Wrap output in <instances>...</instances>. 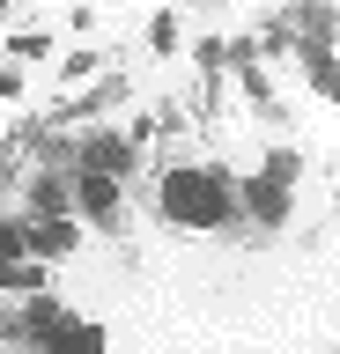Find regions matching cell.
<instances>
[{"label":"cell","instance_id":"6da1fadb","mask_svg":"<svg viewBox=\"0 0 340 354\" xmlns=\"http://www.w3.org/2000/svg\"><path fill=\"white\" fill-rule=\"evenodd\" d=\"M229 177L222 170H170L163 177V214L185 221V229H215V221L229 214Z\"/></svg>","mask_w":340,"mask_h":354},{"label":"cell","instance_id":"7a4b0ae2","mask_svg":"<svg viewBox=\"0 0 340 354\" xmlns=\"http://www.w3.org/2000/svg\"><path fill=\"white\" fill-rule=\"evenodd\" d=\"M289 170H296V162L281 155V162H267V170L251 177V207H259L267 221H281V207H289Z\"/></svg>","mask_w":340,"mask_h":354},{"label":"cell","instance_id":"3957f363","mask_svg":"<svg viewBox=\"0 0 340 354\" xmlns=\"http://www.w3.org/2000/svg\"><path fill=\"white\" fill-rule=\"evenodd\" d=\"M37 354H104V332H96V325H82V317H67L52 339H37Z\"/></svg>","mask_w":340,"mask_h":354},{"label":"cell","instance_id":"277c9868","mask_svg":"<svg viewBox=\"0 0 340 354\" xmlns=\"http://www.w3.org/2000/svg\"><path fill=\"white\" fill-rule=\"evenodd\" d=\"M82 207H89V214H111V207H118V185L104 170H89V177H82Z\"/></svg>","mask_w":340,"mask_h":354},{"label":"cell","instance_id":"5b68a950","mask_svg":"<svg viewBox=\"0 0 340 354\" xmlns=\"http://www.w3.org/2000/svg\"><path fill=\"white\" fill-rule=\"evenodd\" d=\"M311 88H318V96H340V66H333L325 44H311Z\"/></svg>","mask_w":340,"mask_h":354},{"label":"cell","instance_id":"8992f818","mask_svg":"<svg viewBox=\"0 0 340 354\" xmlns=\"http://www.w3.org/2000/svg\"><path fill=\"white\" fill-rule=\"evenodd\" d=\"M60 325H67V310H60V303H37V310H30V332H37V339H52Z\"/></svg>","mask_w":340,"mask_h":354},{"label":"cell","instance_id":"52a82bcc","mask_svg":"<svg viewBox=\"0 0 340 354\" xmlns=\"http://www.w3.org/2000/svg\"><path fill=\"white\" fill-rule=\"evenodd\" d=\"M37 207L60 214V207H67V185H60V177H37Z\"/></svg>","mask_w":340,"mask_h":354},{"label":"cell","instance_id":"ba28073f","mask_svg":"<svg viewBox=\"0 0 340 354\" xmlns=\"http://www.w3.org/2000/svg\"><path fill=\"white\" fill-rule=\"evenodd\" d=\"M8 288H15V295H30V288H37V266L15 259V266H8Z\"/></svg>","mask_w":340,"mask_h":354}]
</instances>
